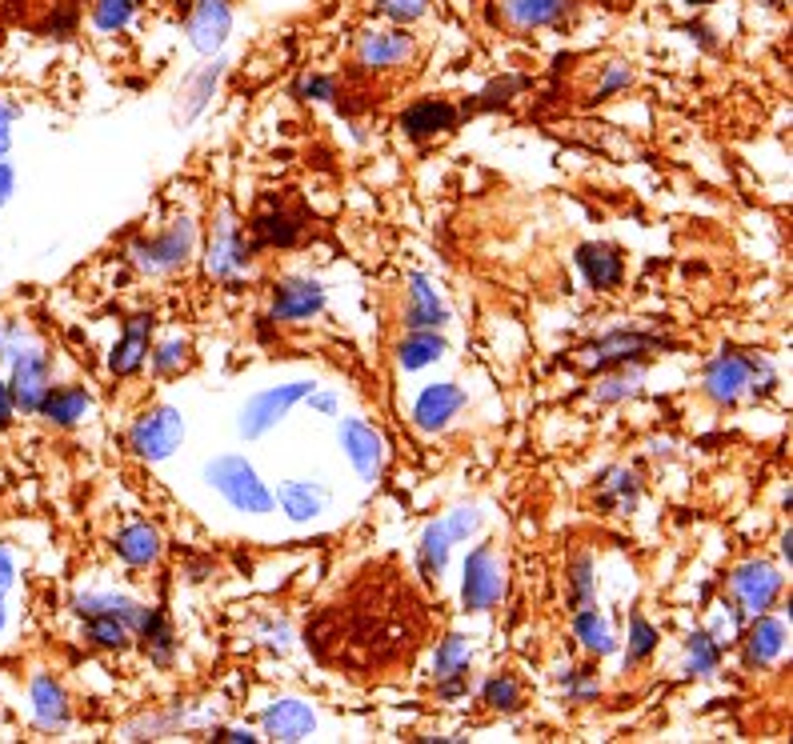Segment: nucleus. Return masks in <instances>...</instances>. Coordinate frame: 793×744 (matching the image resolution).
<instances>
[{"instance_id":"obj_1","label":"nucleus","mask_w":793,"mask_h":744,"mask_svg":"<svg viewBox=\"0 0 793 744\" xmlns=\"http://www.w3.org/2000/svg\"><path fill=\"white\" fill-rule=\"evenodd\" d=\"M417 633H422V605L413 588L393 568L373 565L337 605L313 621L309 648L325 665L369 676L409 661Z\"/></svg>"},{"instance_id":"obj_2","label":"nucleus","mask_w":793,"mask_h":744,"mask_svg":"<svg viewBox=\"0 0 793 744\" xmlns=\"http://www.w3.org/2000/svg\"><path fill=\"white\" fill-rule=\"evenodd\" d=\"M209 480L229 496L232 508L241 513H269L272 508V493L257 480L249 465L241 457H221L217 465H209Z\"/></svg>"},{"instance_id":"obj_3","label":"nucleus","mask_w":793,"mask_h":744,"mask_svg":"<svg viewBox=\"0 0 793 744\" xmlns=\"http://www.w3.org/2000/svg\"><path fill=\"white\" fill-rule=\"evenodd\" d=\"M502 568H497V556H493L489 545L473 548L469 561H465V608L469 613H485V608H493L497 601H502Z\"/></svg>"},{"instance_id":"obj_4","label":"nucleus","mask_w":793,"mask_h":744,"mask_svg":"<svg viewBox=\"0 0 793 744\" xmlns=\"http://www.w3.org/2000/svg\"><path fill=\"white\" fill-rule=\"evenodd\" d=\"M305 397H313V385H305V380L269 388V393H261V397H252L249 408L241 413V433L245 437H261V433H269V428Z\"/></svg>"},{"instance_id":"obj_5","label":"nucleus","mask_w":793,"mask_h":744,"mask_svg":"<svg viewBox=\"0 0 793 744\" xmlns=\"http://www.w3.org/2000/svg\"><path fill=\"white\" fill-rule=\"evenodd\" d=\"M181 437H185L181 413H177V408H157V413H149L145 420H137V428H132V448H137L145 460H165L172 448L181 445Z\"/></svg>"},{"instance_id":"obj_6","label":"nucleus","mask_w":793,"mask_h":744,"mask_svg":"<svg viewBox=\"0 0 793 744\" xmlns=\"http://www.w3.org/2000/svg\"><path fill=\"white\" fill-rule=\"evenodd\" d=\"M189 248H192V225H189V220H181V225H177V229H169L165 237L141 240V245L132 248V260H137L141 268H149V272H165V268L185 265Z\"/></svg>"},{"instance_id":"obj_7","label":"nucleus","mask_w":793,"mask_h":744,"mask_svg":"<svg viewBox=\"0 0 793 744\" xmlns=\"http://www.w3.org/2000/svg\"><path fill=\"white\" fill-rule=\"evenodd\" d=\"M733 593L750 613H765L773 605V596L782 593V576L770 565H745L733 573Z\"/></svg>"},{"instance_id":"obj_8","label":"nucleus","mask_w":793,"mask_h":744,"mask_svg":"<svg viewBox=\"0 0 793 744\" xmlns=\"http://www.w3.org/2000/svg\"><path fill=\"white\" fill-rule=\"evenodd\" d=\"M753 368H757V357H742V353H725V357H717L710 365V377H705L710 397L722 400V405H730V400L737 397L745 385H750Z\"/></svg>"},{"instance_id":"obj_9","label":"nucleus","mask_w":793,"mask_h":744,"mask_svg":"<svg viewBox=\"0 0 793 744\" xmlns=\"http://www.w3.org/2000/svg\"><path fill=\"white\" fill-rule=\"evenodd\" d=\"M229 24H232V12H229L225 0H201L197 12H192V20H189L192 49H201V52L221 49L225 37H229Z\"/></svg>"},{"instance_id":"obj_10","label":"nucleus","mask_w":793,"mask_h":744,"mask_svg":"<svg viewBox=\"0 0 793 744\" xmlns=\"http://www.w3.org/2000/svg\"><path fill=\"white\" fill-rule=\"evenodd\" d=\"M325 288L317 280H285L272 300V320H305L313 313H321Z\"/></svg>"},{"instance_id":"obj_11","label":"nucleus","mask_w":793,"mask_h":744,"mask_svg":"<svg viewBox=\"0 0 793 744\" xmlns=\"http://www.w3.org/2000/svg\"><path fill=\"white\" fill-rule=\"evenodd\" d=\"M49 360L41 353H21L17 357V368H12V400L21 408H41V397L49 393Z\"/></svg>"},{"instance_id":"obj_12","label":"nucleus","mask_w":793,"mask_h":744,"mask_svg":"<svg viewBox=\"0 0 793 744\" xmlns=\"http://www.w3.org/2000/svg\"><path fill=\"white\" fill-rule=\"evenodd\" d=\"M341 445L353 465H357V473H361L365 480H377V473H381V437H377L369 425H361V420H345Z\"/></svg>"},{"instance_id":"obj_13","label":"nucleus","mask_w":793,"mask_h":744,"mask_svg":"<svg viewBox=\"0 0 793 744\" xmlns=\"http://www.w3.org/2000/svg\"><path fill=\"white\" fill-rule=\"evenodd\" d=\"M409 52H413L409 32H365L361 44H357V60H361L365 69H393Z\"/></svg>"},{"instance_id":"obj_14","label":"nucleus","mask_w":793,"mask_h":744,"mask_svg":"<svg viewBox=\"0 0 793 744\" xmlns=\"http://www.w3.org/2000/svg\"><path fill=\"white\" fill-rule=\"evenodd\" d=\"M462 405H465V393L457 385H433L417 397L413 417H417L422 428H442V425H449V417L462 413Z\"/></svg>"},{"instance_id":"obj_15","label":"nucleus","mask_w":793,"mask_h":744,"mask_svg":"<svg viewBox=\"0 0 793 744\" xmlns=\"http://www.w3.org/2000/svg\"><path fill=\"white\" fill-rule=\"evenodd\" d=\"M457 125V109L449 100H417L413 109H405L402 129L409 132L413 140L437 137V132H449Z\"/></svg>"},{"instance_id":"obj_16","label":"nucleus","mask_w":793,"mask_h":744,"mask_svg":"<svg viewBox=\"0 0 793 744\" xmlns=\"http://www.w3.org/2000/svg\"><path fill=\"white\" fill-rule=\"evenodd\" d=\"M653 348H662V340L657 337H642V333H613V337L589 345L585 353H589V368H609V365H617V360L653 353Z\"/></svg>"},{"instance_id":"obj_17","label":"nucleus","mask_w":793,"mask_h":744,"mask_svg":"<svg viewBox=\"0 0 793 744\" xmlns=\"http://www.w3.org/2000/svg\"><path fill=\"white\" fill-rule=\"evenodd\" d=\"M573 0H502V12L513 29H545L562 24Z\"/></svg>"},{"instance_id":"obj_18","label":"nucleus","mask_w":793,"mask_h":744,"mask_svg":"<svg viewBox=\"0 0 793 744\" xmlns=\"http://www.w3.org/2000/svg\"><path fill=\"white\" fill-rule=\"evenodd\" d=\"M577 265L582 272L589 277L593 288H617L622 285V257H617V248L609 245H582L577 248Z\"/></svg>"},{"instance_id":"obj_19","label":"nucleus","mask_w":793,"mask_h":744,"mask_svg":"<svg viewBox=\"0 0 793 744\" xmlns=\"http://www.w3.org/2000/svg\"><path fill=\"white\" fill-rule=\"evenodd\" d=\"M313 713L297 701H281V705H272L265 713V733L277 736V741H305L313 733Z\"/></svg>"},{"instance_id":"obj_20","label":"nucleus","mask_w":793,"mask_h":744,"mask_svg":"<svg viewBox=\"0 0 793 744\" xmlns=\"http://www.w3.org/2000/svg\"><path fill=\"white\" fill-rule=\"evenodd\" d=\"M149 333H152V317H132L129 328H125V340L117 345V353H112V373H121V377H129V373H137L145 360V353H149Z\"/></svg>"},{"instance_id":"obj_21","label":"nucleus","mask_w":793,"mask_h":744,"mask_svg":"<svg viewBox=\"0 0 793 744\" xmlns=\"http://www.w3.org/2000/svg\"><path fill=\"white\" fill-rule=\"evenodd\" d=\"M252 237H257V245L261 248H289L297 245V237H301V225H297V217H289L285 209H261L257 217H252Z\"/></svg>"},{"instance_id":"obj_22","label":"nucleus","mask_w":793,"mask_h":744,"mask_svg":"<svg viewBox=\"0 0 793 744\" xmlns=\"http://www.w3.org/2000/svg\"><path fill=\"white\" fill-rule=\"evenodd\" d=\"M41 413L57 425H77L89 413V393L85 388H52L41 397Z\"/></svg>"},{"instance_id":"obj_23","label":"nucleus","mask_w":793,"mask_h":744,"mask_svg":"<svg viewBox=\"0 0 793 744\" xmlns=\"http://www.w3.org/2000/svg\"><path fill=\"white\" fill-rule=\"evenodd\" d=\"M117 553L129 561V565H152L161 556V536L152 533L149 525H132L117 536Z\"/></svg>"},{"instance_id":"obj_24","label":"nucleus","mask_w":793,"mask_h":744,"mask_svg":"<svg viewBox=\"0 0 793 744\" xmlns=\"http://www.w3.org/2000/svg\"><path fill=\"white\" fill-rule=\"evenodd\" d=\"M409 292H413V308H409V320L405 325L409 328H437V325H445V308H442V300L433 297V288H429V280L425 277H413L409 280Z\"/></svg>"},{"instance_id":"obj_25","label":"nucleus","mask_w":793,"mask_h":744,"mask_svg":"<svg viewBox=\"0 0 793 744\" xmlns=\"http://www.w3.org/2000/svg\"><path fill=\"white\" fill-rule=\"evenodd\" d=\"M785 645V625L782 621H773V616H762L757 625L750 628V665H770L773 656L782 653Z\"/></svg>"},{"instance_id":"obj_26","label":"nucleus","mask_w":793,"mask_h":744,"mask_svg":"<svg viewBox=\"0 0 793 744\" xmlns=\"http://www.w3.org/2000/svg\"><path fill=\"white\" fill-rule=\"evenodd\" d=\"M277 496H281L285 513L293 516V520H309V516L321 513L325 505V493L313 485H301V480H285L281 488H277Z\"/></svg>"},{"instance_id":"obj_27","label":"nucleus","mask_w":793,"mask_h":744,"mask_svg":"<svg viewBox=\"0 0 793 744\" xmlns=\"http://www.w3.org/2000/svg\"><path fill=\"white\" fill-rule=\"evenodd\" d=\"M32 701H37V721H41L44 728H61L65 721H69V708H65V693L57 681H49V676H41L37 685H32Z\"/></svg>"},{"instance_id":"obj_28","label":"nucleus","mask_w":793,"mask_h":744,"mask_svg":"<svg viewBox=\"0 0 793 744\" xmlns=\"http://www.w3.org/2000/svg\"><path fill=\"white\" fill-rule=\"evenodd\" d=\"M245 252H249V248H245L237 225H221V232H217V245H212L209 268H212V272H229V268L245 265Z\"/></svg>"},{"instance_id":"obj_29","label":"nucleus","mask_w":793,"mask_h":744,"mask_svg":"<svg viewBox=\"0 0 793 744\" xmlns=\"http://www.w3.org/2000/svg\"><path fill=\"white\" fill-rule=\"evenodd\" d=\"M141 633H145V648L152 653L157 665H169L172 661V633L165 625L161 613H141Z\"/></svg>"},{"instance_id":"obj_30","label":"nucleus","mask_w":793,"mask_h":744,"mask_svg":"<svg viewBox=\"0 0 793 744\" xmlns=\"http://www.w3.org/2000/svg\"><path fill=\"white\" fill-rule=\"evenodd\" d=\"M449 545L453 536L445 533V525H433L422 540V573L425 576H442L445 573V561H449Z\"/></svg>"},{"instance_id":"obj_31","label":"nucleus","mask_w":793,"mask_h":744,"mask_svg":"<svg viewBox=\"0 0 793 744\" xmlns=\"http://www.w3.org/2000/svg\"><path fill=\"white\" fill-rule=\"evenodd\" d=\"M445 353V340L437 337V333H417V337H409L402 345V365L405 368H422V365H429V360H437Z\"/></svg>"},{"instance_id":"obj_32","label":"nucleus","mask_w":793,"mask_h":744,"mask_svg":"<svg viewBox=\"0 0 793 744\" xmlns=\"http://www.w3.org/2000/svg\"><path fill=\"white\" fill-rule=\"evenodd\" d=\"M89 621V641H97L101 648H125L129 645V633H125V621H117V616H85Z\"/></svg>"},{"instance_id":"obj_33","label":"nucleus","mask_w":793,"mask_h":744,"mask_svg":"<svg viewBox=\"0 0 793 744\" xmlns=\"http://www.w3.org/2000/svg\"><path fill=\"white\" fill-rule=\"evenodd\" d=\"M577 636H582V645L593 648V653H609V648H613L605 621L597 613H589V608H582V613H577Z\"/></svg>"},{"instance_id":"obj_34","label":"nucleus","mask_w":793,"mask_h":744,"mask_svg":"<svg viewBox=\"0 0 793 744\" xmlns=\"http://www.w3.org/2000/svg\"><path fill=\"white\" fill-rule=\"evenodd\" d=\"M437 681L445 676H457V673H469V661H465V641L462 636H445L442 648H437Z\"/></svg>"},{"instance_id":"obj_35","label":"nucleus","mask_w":793,"mask_h":744,"mask_svg":"<svg viewBox=\"0 0 793 744\" xmlns=\"http://www.w3.org/2000/svg\"><path fill=\"white\" fill-rule=\"evenodd\" d=\"M717 656H722V645H717L713 636H705V633L690 636V673H697V676L713 673V668H717Z\"/></svg>"},{"instance_id":"obj_36","label":"nucleus","mask_w":793,"mask_h":744,"mask_svg":"<svg viewBox=\"0 0 793 744\" xmlns=\"http://www.w3.org/2000/svg\"><path fill=\"white\" fill-rule=\"evenodd\" d=\"M132 17V0H97V9H92V20H97V29L105 32H117L125 29Z\"/></svg>"},{"instance_id":"obj_37","label":"nucleus","mask_w":793,"mask_h":744,"mask_svg":"<svg viewBox=\"0 0 793 744\" xmlns=\"http://www.w3.org/2000/svg\"><path fill=\"white\" fill-rule=\"evenodd\" d=\"M485 705H493V708H517V705H522V685H517L513 676H493L489 685H485Z\"/></svg>"},{"instance_id":"obj_38","label":"nucleus","mask_w":793,"mask_h":744,"mask_svg":"<svg viewBox=\"0 0 793 744\" xmlns=\"http://www.w3.org/2000/svg\"><path fill=\"white\" fill-rule=\"evenodd\" d=\"M373 9L381 12V17L397 20V24H409V20L425 17L429 0H373Z\"/></svg>"},{"instance_id":"obj_39","label":"nucleus","mask_w":793,"mask_h":744,"mask_svg":"<svg viewBox=\"0 0 793 744\" xmlns=\"http://www.w3.org/2000/svg\"><path fill=\"white\" fill-rule=\"evenodd\" d=\"M529 80L525 77H505V80H493L489 89L482 92V100H477V109H497V105H509L513 92H522Z\"/></svg>"},{"instance_id":"obj_40","label":"nucleus","mask_w":793,"mask_h":744,"mask_svg":"<svg viewBox=\"0 0 793 744\" xmlns=\"http://www.w3.org/2000/svg\"><path fill=\"white\" fill-rule=\"evenodd\" d=\"M653 645H657V633L650 628V621H642V616H633V648H630V665L633 661H642V656L653 653Z\"/></svg>"},{"instance_id":"obj_41","label":"nucleus","mask_w":793,"mask_h":744,"mask_svg":"<svg viewBox=\"0 0 793 744\" xmlns=\"http://www.w3.org/2000/svg\"><path fill=\"white\" fill-rule=\"evenodd\" d=\"M217 77H221V65H212V69H205V72H201V80H197V89L189 92L192 100H189V109H185V117H192V112L201 109L205 97H209V89H212V85H217Z\"/></svg>"},{"instance_id":"obj_42","label":"nucleus","mask_w":793,"mask_h":744,"mask_svg":"<svg viewBox=\"0 0 793 744\" xmlns=\"http://www.w3.org/2000/svg\"><path fill=\"white\" fill-rule=\"evenodd\" d=\"M297 97H317V100H329L337 97V85H333V77H309L297 85Z\"/></svg>"},{"instance_id":"obj_43","label":"nucleus","mask_w":793,"mask_h":744,"mask_svg":"<svg viewBox=\"0 0 793 744\" xmlns=\"http://www.w3.org/2000/svg\"><path fill=\"white\" fill-rule=\"evenodd\" d=\"M625 85H630V69H625V65H613V69L605 72V85H602V89H597V100H605V97H609V92L625 89Z\"/></svg>"},{"instance_id":"obj_44","label":"nucleus","mask_w":793,"mask_h":744,"mask_svg":"<svg viewBox=\"0 0 793 744\" xmlns=\"http://www.w3.org/2000/svg\"><path fill=\"white\" fill-rule=\"evenodd\" d=\"M589 561H582V565H577V573H573V588H577V608L585 605V601H589Z\"/></svg>"},{"instance_id":"obj_45","label":"nucleus","mask_w":793,"mask_h":744,"mask_svg":"<svg viewBox=\"0 0 793 744\" xmlns=\"http://www.w3.org/2000/svg\"><path fill=\"white\" fill-rule=\"evenodd\" d=\"M185 353H189L185 345H165V348H161V357H157V368H161V373H169V368L177 365V360H185Z\"/></svg>"},{"instance_id":"obj_46","label":"nucleus","mask_w":793,"mask_h":744,"mask_svg":"<svg viewBox=\"0 0 793 744\" xmlns=\"http://www.w3.org/2000/svg\"><path fill=\"white\" fill-rule=\"evenodd\" d=\"M9 420H12V393L0 385V428L9 425Z\"/></svg>"},{"instance_id":"obj_47","label":"nucleus","mask_w":793,"mask_h":744,"mask_svg":"<svg viewBox=\"0 0 793 744\" xmlns=\"http://www.w3.org/2000/svg\"><path fill=\"white\" fill-rule=\"evenodd\" d=\"M12 585V561H9V553L0 548V593Z\"/></svg>"},{"instance_id":"obj_48","label":"nucleus","mask_w":793,"mask_h":744,"mask_svg":"<svg viewBox=\"0 0 793 744\" xmlns=\"http://www.w3.org/2000/svg\"><path fill=\"white\" fill-rule=\"evenodd\" d=\"M685 32H690V37L702 40L705 49H713V37H710V29H705V24H690V29H685Z\"/></svg>"},{"instance_id":"obj_49","label":"nucleus","mask_w":793,"mask_h":744,"mask_svg":"<svg viewBox=\"0 0 793 744\" xmlns=\"http://www.w3.org/2000/svg\"><path fill=\"white\" fill-rule=\"evenodd\" d=\"M12 117H17V112H12V105H0V137H9Z\"/></svg>"},{"instance_id":"obj_50","label":"nucleus","mask_w":793,"mask_h":744,"mask_svg":"<svg viewBox=\"0 0 793 744\" xmlns=\"http://www.w3.org/2000/svg\"><path fill=\"white\" fill-rule=\"evenodd\" d=\"M9 189H12V172L4 169V165H0V205L9 200Z\"/></svg>"},{"instance_id":"obj_51","label":"nucleus","mask_w":793,"mask_h":744,"mask_svg":"<svg viewBox=\"0 0 793 744\" xmlns=\"http://www.w3.org/2000/svg\"><path fill=\"white\" fill-rule=\"evenodd\" d=\"M221 741H252V736H249V733H232V728H225Z\"/></svg>"},{"instance_id":"obj_52","label":"nucleus","mask_w":793,"mask_h":744,"mask_svg":"<svg viewBox=\"0 0 793 744\" xmlns=\"http://www.w3.org/2000/svg\"><path fill=\"white\" fill-rule=\"evenodd\" d=\"M4 152H9V137H0V157H4Z\"/></svg>"},{"instance_id":"obj_53","label":"nucleus","mask_w":793,"mask_h":744,"mask_svg":"<svg viewBox=\"0 0 793 744\" xmlns=\"http://www.w3.org/2000/svg\"><path fill=\"white\" fill-rule=\"evenodd\" d=\"M685 4H713V0H685Z\"/></svg>"},{"instance_id":"obj_54","label":"nucleus","mask_w":793,"mask_h":744,"mask_svg":"<svg viewBox=\"0 0 793 744\" xmlns=\"http://www.w3.org/2000/svg\"><path fill=\"white\" fill-rule=\"evenodd\" d=\"M0 625H4V601H0Z\"/></svg>"},{"instance_id":"obj_55","label":"nucleus","mask_w":793,"mask_h":744,"mask_svg":"<svg viewBox=\"0 0 793 744\" xmlns=\"http://www.w3.org/2000/svg\"><path fill=\"white\" fill-rule=\"evenodd\" d=\"M770 4H785V0H770Z\"/></svg>"}]
</instances>
